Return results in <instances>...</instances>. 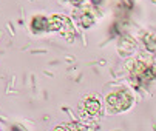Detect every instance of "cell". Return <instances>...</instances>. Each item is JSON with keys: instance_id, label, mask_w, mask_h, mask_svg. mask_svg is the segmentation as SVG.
<instances>
[{"instance_id": "6da1fadb", "label": "cell", "mask_w": 156, "mask_h": 131, "mask_svg": "<svg viewBox=\"0 0 156 131\" xmlns=\"http://www.w3.org/2000/svg\"><path fill=\"white\" fill-rule=\"evenodd\" d=\"M128 79L136 86H147L156 79V63L151 59L138 57L127 63Z\"/></svg>"}, {"instance_id": "7a4b0ae2", "label": "cell", "mask_w": 156, "mask_h": 131, "mask_svg": "<svg viewBox=\"0 0 156 131\" xmlns=\"http://www.w3.org/2000/svg\"><path fill=\"white\" fill-rule=\"evenodd\" d=\"M131 103H133V97H131L130 91L125 88L115 90L107 96V110L111 114H118V113L128 110Z\"/></svg>"}, {"instance_id": "3957f363", "label": "cell", "mask_w": 156, "mask_h": 131, "mask_svg": "<svg viewBox=\"0 0 156 131\" xmlns=\"http://www.w3.org/2000/svg\"><path fill=\"white\" fill-rule=\"evenodd\" d=\"M79 113L80 117L83 119H90V120H96L102 116V103H101V97L96 94H88L82 99V102L79 103Z\"/></svg>"}, {"instance_id": "277c9868", "label": "cell", "mask_w": 156, "mask_h": 131, "mask_svg": "<svg viewBox=\"0 0 156 131\" xmlns=\"http://www.w3.org/2000/svg\"><path fill=\"white\" fill-rule=\"evenodd\" d=\"M70 29L73 31V23H71V20L70 19H66L63 16H53L50 19V29L51 31H57L60 34H65L63 29Z\"/></svg>"}, {"instance_id": "5b68a950", "label": "cell", "mask_w": 156, "mask_h": 131, "mask_svg": "<svg viewBox=\"0 0 156 131\" xmlns=\"http://www.w3.org/2000/svg\"><path fill=\"white\" fill-rule=\"evenodd\" d=\"M31 29L34 33H42V31H50V19L43 16H34L31 22Z\"/></svg>"}, {"instance_id": "8992f818", "label": "cell", "mask_w": 156, "mask_h": 131, "mask_svg": "<svg viewBox=\"0 0 156 131\" xmlns=\"http://www.w3.org/2000/svg\"><path fill=\"white\" fill-rule=\"evenodd\" d=\"M144 47L148 53L156 54V33H147L144 36Z\"/></svg>"}, {"instance_id": "52a82bcc", "label": "cell", "mask_w": 156, "mask_h": 131, "mask_svg": "<svg viewBox=\"0 0 156 131\" xmlns=\"http://www.w3.org/2000/svg\"><path fill=\"white\" fill-rule=\"evenodd\" d=\"M76 17H77V20H79V23H80L82 26H87V28H88V26H91V25H93V22H94V17H93L90 12H88L87 9H83L82 14L77 11V12H76Z\"/></svg>"}, {"instance_id": "ba28073f", "label": "cell", "mask_w": 156, "mask_h": 131, "mask_svg": "<svg viewBox=\"0 0 156 131\" xmlns=\"http://www.w3.org/2000/svg\"><path fill=\"white\" fill-rule=\"evenodd\" d=\"M53 131H87V128L80 123H62V125H57Z\"/></svg>"}]
</instances>
